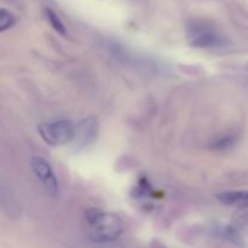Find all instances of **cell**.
I'll use <instances>...</instances> for the list:
<instances>
[{
	"instance_id": "2",
	"label": "cell",
	"mask_w": 248,
	"mask_h": 248,
	"mask_svg": "<svg viewBox=\"0 0 248 248\" xmlns=\"http://www.w3.org/2000/svg\"><path fill=\"white\" fill-rule=\"evenodd\" d=\"M186 33L189 45L196 48H222L229 45L227 36L207 22H190Z\"/></svg>"
},
{
	"instance_id": "6",
	"label": "cell",
	"mask_w": 248,
	"mask_h": 248,
	"mask_svg": "<svg viewBox=\"0 0 248 248\" xmlns=\"http://www.w3.org/2000/svg\"><path fill=\"white\" fill-rule=\"evenodd\" d=\"M218 200L227 206H234L241 210L248 208V190H232L224 191L217 195Z\"/></svg>"
},
{
	"instance_id": "5",
	"label": "cell",
	"mask_w": 248,
	"mask_h": 248,
	"mask_svg": "<svg viewBox=\"0 0 248 248\" xmlns=\"http://www.w3.org/2000/svg\"><path fill=\"white\" fill-rule=\"evenodd\" d=\"M98 135V121L94 118H86L75 126L74 140L77 147L85 148L91 144Z\"/></svg>"
},
{
	"instance_id": "10",
	"label": "cell",
	"mask_w": 248,
	"mask_h": 248,
	"mask_svg": "<svg viewBox=\"0 0 248 248\" xmlns=\"http://www.w3.org/2000/svg\"><path fill=\"white\" fill-rule=\"evenodd\" d=\"M246 69H247V72H248V64L246 65Z\"/></svg>"
},
{
	"instance_id": "7",
	"label": "cell",
	"mask_w": 248,
	"mask_h": 248,
	"mask_svg": "<svg viewBox=\"0 0 248 248\" xmlns=\"http://www.w3.org/2000/svg\"><path fill=\"white\" fill-rule=\"evenodd\" d=\"M216 234H217V236H219L220 239L232 242V245L244 246V239H242L241 234H240L239 230H237L236 228L232 227V225H225V227L223 228H218V229L216 230Z\"/></svg>"
},
{
	"instance_id": "3",
	"label": "cell",
	"mask_w": 248,
	"mask_h": 248,
	"mask_svg": "<svg viewBox=\"0 0 248 248\" xmlns=\"http://www.w3.org/2000/svg\"><path fill=\"white\" fill-rule=\"evenodd\" d=\"M38 132L47 144L61 147L74 140L75 127L69 121L58 120L41 124L38 127Z\"/></svg>"
},
{
	"instance_id": "1",
	"label": "cell",
	"mask_w": 248,
	"mask_h": 248,
	"mask_svg": "<svg viewBox=\"0 0 248 248\" xmlns=\"http://www.w3.org/2000/svg\"><path fill=\"white\" fill-rule=\"evenodd\" d=\"M85 222L87 236L98 244L116 241L125 232V225L120 217L97 208H90L85 212Z\"/></svg>"
},
{
	"instance_id": "9",
	"label": "cell",
	"mask_w": 248,
	"mask_h": 248,
	"mask_svg": "<svg viewBox=\"0 0 248 248\" xmlns=\"http://www.w3.org/2000/svg\"><path fill=\"white\" fill-rule=\"evenodd\" d=\"M16 23V18L14 15L6 9H1L0 11V31H5L7 29L12 28Z\"/></svg>"
},
{
	"instance_id": "8",
	"label": "cell",
	"mask_w": 248,
	"mask_h": 248,
	"mask_svg": "<svg viewBox=\"0 0 248 248\" xmlns=\"http://www.w3.org/2000/svg\"><path fill=\"white\" fill-rule=\"evenodd\" d=\"M45 15H46V18H47V21L50 22L51 27H52V28L55 29L58 34H61V35H65V34H67L64 24H63V22L61 21V18L57 16V14H56L55 11H52V10H50V9H46Z\"/></svg>"
},
{
	"instance_id": "4",
	"label": "cell",
	"mask_w": 248,
	"mask_h": 248,
	"mask_svg": "<svg viewBox=\"0 0 248 248\" xmlns=\"http://www.w3.org/2000/svg\"><path fill=\"white\" fill-rule=\"evenodd\" d=\"M31 169L33 171L34 176L38 178L44 186V188L51 194V195H56L60 190V186H58L57 177H56L55 172H53L51 165L46 161L44 157L41 156H33L31 159Z\"/></svg>"
}]
</instances>
